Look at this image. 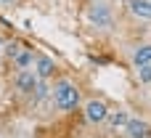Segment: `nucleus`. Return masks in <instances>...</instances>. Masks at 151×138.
I'll return each instance as SVG.
<instances>
[{"mask_svg":"<svg viewBox=\"0 0 151 138\" xmlns=\"http://www.w3.org/2000/svg\"><path fill=\"white\" fill-rule=\"evenodd\" d=\"M53 101H56L58 109H74L80 104V93L72 82H58L53 88Z\"/></svg>","mask_w":151,"mask_h":138,"instance_id":"f257e3e1","label":"nucleus"},{"mask_svg":"<svg viewBox=\"0 0 151 138\" xmlns=\"http://www.w3.org/2000/svg\"><path fill=\"white\" fill-rule=\"evenodd\" d=\"M16 85H19V90L32 93V90H37V74H35V72H29V69H21V72H19V77H16Z\"/></svg>","mask_w":151,"mask_h":138,"instance_id":"f03ea898","label":"nucleus"},{"mask_svg":"<svg viewBox=\"0 0 151 138\" xmlns=\"http://www.w3.org/2000/svg\"><path fill=\"white\" fill-rule=\"evenodd\" d=\"M85 114H88V120H90V122H104V120H106V114H109V109H106V104H104V101H90V104L85 106Z\"/></svg>","mask_w":151,"mask_h":138,"instance_id":"7ed1b4c3","label":"nucleus"},{"mask_svg":"<svg viewBox=\"0 0 151 138\" xmlns=\"http://www.w3.org/2000/svg\"><path fill=\"white\" fill-rule=\"evenodd\" d=\"M90 21H93L96 27H109V24H111L109 8H106V5H96V8L90 11Z\"/></svg>","mask_w":151,"mask_h":138,"instance_id":"20e7f679","label":"nucleus"},{"mask_svg":"<svg viewBox=\"0 0 151 138\" xmlns=\"http://www.w3.org/2000/svg\"><path fill=\"white\" fill-rule=\"evenodd\" d=\"M127 136L130 138H146L149 136V128L143 120H127Z\"/></svg>","mask_w":151,"mask_h":138,"instance_id":"39448f33","label":"nucleus"},{"mask_svg":"<svg viewBox=\"0 0 151 138\" xmlns=\"http://www.w3.org/2000/svg\"><path fill=\"white\" fill-rule=\"evenodd\" d=\"M130 11H133L135 16H141V19H149V16H151L149 0H130Z\"/></svg>","mask_w":151,"mask_h":138,"instance_id":"423d86ee","label":"nucleus"},{"mask_svg":"<svg viewBox=\"0 0 151 138\" xmlns=\"http://www.w3.org/2000/svg\"><path fill=\"white\" fill-rule=\"evenodd\" d=\"M135 64H138V69L151 66V48L149 45H141V48L135 51Z\"/></svg>","mask_w":151,"mask_h":138,"instance_id":"0eeeda50","label":"nucleus"},{"mask_svg":"<svg viewBox=\"0 0 151 138\" xmlns=\"http://www.w3.org/2000/svg\"><path fill=\"white\" fill-rule=\"evenodd\" d=\"M50 72H53V61L48 56H40L37 59V77H50Z\"/></svg>","mask_w":151,"mask_h":138,"instance_id":"6e6552de","label":"nucleus"},{"mask_svg":"<svg viewBox=\"0 0 151 138\" xmlns=\"http://www.w3.org/2000/svg\"><path fill=\"white\" fill-rule=\"evenodd\" d=\"M29 64H32V53H29V51L16 53V66H19V69H24V66H29Z\"/></svg>","mask_w":151,"mask_h":138,"instance_id":"1a4fd4ad","label":"nucleus"},{"mask_svg":"<svg viewBox=\"0 0 151 138\" xmlns=\"http://www.w3.org/2000/svg\"><path fill=\"white\" fill-rule=\"evenodd\" d=\"M109 120H111V125L117 128V125H127V117L122 114V112H117V114H106Z\"/></svg>","mask_w":151,"mask_h":138,"instance_id":"9d476101","label":"nucleus"},{"mask_svg":"<svg viewBox=\"0 0 151 138\" xmlns=\"http://www.w3.org/2000/svg\"><path fill=\"white\" fill-rule=\"evenodd\" d=\"M141 80L149 85V80H151V66H146V69H141Z\"/></svg>","mask_w":151,"mask_h":138,"instance_id":"9b49d317","label":"nucleus"},{"mask_svg":"<svg viewBox=\"0 0 151 138\" xmlns=\"http://www.w3.org/2000/svg\"><path fill=\"white\" fill-rule=\"evenodd\" d=\"M3 3H11V0H3Z\"/></svg>","mask_w":151,"mask_h":138,"instance_id":"f8f14e48","label":"nucleus"},{"mask_svg":"<svg viewBox=\"0 0 151 138\" xmlns=\"http://www.w3.org/2000/svg\"><path fill=\"white\" fill-rule=\"evenodd\" d=\"M146 138H149V136H146Z\"/></svg>","mask_w":151,"mask_h":138,"instance_id":"ddd939ff","label":"nucleus"}]
</instances>
